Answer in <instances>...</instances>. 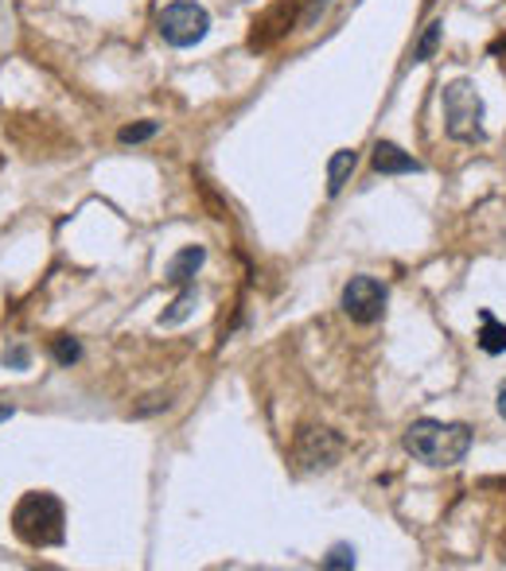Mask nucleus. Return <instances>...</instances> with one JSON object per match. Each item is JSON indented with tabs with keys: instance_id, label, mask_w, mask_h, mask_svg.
Returning <instances> with one entry per match:
<instances>
[{
	"instance_id": "nucleus-20",
	"label": "nucleus",
	"mask_w": 506,
	"mask_h": 571,
	"mask_svg": "<svg viewBox=\"0 0 506 571\" xmlns=\"http://www.w3.org/2000/svg\"><path fill=\"white\" fill-rule=\"evenodd\" d=\"M12 412H16L12 404H0V424H4V420H12Z\"/></svg>"
},
{
	"instance_id": "nucleus-15",
	"label": "nucleus",
	"mask_w": 506,
	"mask_h": 571,
	"mask_svg": "<svg viewBox=\"0 0 506 571\" xmlns=\"http://www.w3.org/2000/svg\"><path fill=\"white\" fill-rule=\"evenodd\" d=\"M156 132H160L156 121H137V125H125V129L117 132V140H121V145H145V140H153Z\"/></svg>"
},
{
	"instance_id": "nucleus-17",
	"label": "nucleus",
	"mask_w": 506,
	"mask_h": 571,
	"mask_svg": "<svg viewBox=\"0 0 506 571\" xmlns=\"http://www.w3.org/2000/svg\"><path fill=\"white\" fill-rule=\"evenodd\" d=\"M28 362H31L28 346L16 343V346H8V351H4V366H8V370H28Z\"/></svg>"
},
{
	"instance_id": "nucleus-5",
	"label": "nucleus",
	"mask_w": 506,
	"mask_h": 571,
	"mask_svg": "<svg viewBox=\"0 0 506 571\" xmlns=\"http://www.w3.org/2000/svg\"><path fill=\"white\" fill-rule=\"evenodd\" d=\"M343 312L354 323H378L386 312V284L374 276H351L343 288Z\"/></svg>"
},
{
	"instance_id": "nucleus-21",
	"label": "nucleus",
	"mask_w": 506,
	"mask_h": 571,
	"mask_svg": "<svg viewBox=\"0 0 506 571\" xmlns=\"http://www.w3.org/2000/svg\"><path fill=\"white\" fill-rule=\"evenodd\" d=\"M432 4H437V0H425V8H432Z\"/></svg>"
},
{
	"instance_id": "nucleus-14",
	"label": "nucleus",
	"mask_w": 506,
	"mask_h": 571,
	"mask_svg": "<svg viewBox=\"0 0 506 571\" xmlns=\"http://www.w3.org/2000/svg\"><path fill=\"white\" fill-rule=\"evenodd\" d=\"M51 358L59 362V366H75V362L82 358V346H78V338L59 335V338L51 343Z\"/></svg>"
},
{
	"instance_id": "nucleus-13",
	"label": "nucleus",
	"mask_w": 506,
	"mask_h": 571,
	"mask_svg": "<svg viewBox=\"0 0 506 571\" xmlns=\"http://www.w3.org/2000/svg\"><path fill=\"white\" fill-rule=\"evenodd\" d=\"M192 312H195V288H179L176 304L160 315V327H179V323H184Z\"/></svg>"
},
{
	"instance_id": "nucleus-10",
	"label": "nucleus",
	"mask_w": 506,
	"mask_h": 571,
	"mask_svg": "<svg viewBox=\"0 0 506 571\" xmlns=\"http://www.w3.org/2000/svg\"><path fill=\"white\" fill-rule=\"evenodd\" d=\"M354 168H359V152L354 148H339L328 160V195H339L347 187V179L354 176Z\"/></svg>"
},
{
	"instance_id": "nucleus-18",
	"label": "nucleus",
	"mask_w": 506,
	"mask_h": 571,
	"mask_svg": "<svg viewBox=\"0 0 506 571\" xmlns=\"http://www.w3.org/2000/svg\"><path fill=\"white\" fill-rule=\"evenodd\" d=\"M328 4H331V0H312V4H308V12H304V23H312L315 16H320V12H323V8H328Z\"/></svg>"
},
{
	"instance_id": "nucleus-4",
	"label": "nucleus",
	"mask_w": 506,
	"mask_h": 571,
	"mask_svg": "<svg viewBox=\"0 0 506 571\" xmlns=\"http://www.w3.org/2000/svg\"><path fill=\"white\" fill-rule=\"evenodd\" d=\"M156 31L168 47H195L207 39L211 31V16L203 4L195 0H172L160 16H156Z\"/></svg>"
},
{
	"instance_id": "nucleus-7",
	"label": "nucleus",
	"mask_w": 506,
	"mask_h": 571,
	"mask_svg": "<svg viewBox=\"0 0 506 571\" xmlns=\"http://www.w3.org/2000/svg\"><path fill=\"white\" fill-rule=\"evenodd\" d=\"M296 8H300V0H281V4H273L265 16H257V20H253V31H250L253 51H265V47H273L284 31H292V23H296Z\"/></svg>"
},
{
	"instance_id": "nucleus-11",
	"label": "nucleus",
	"mask_w": 506,
	"mask_h": 571,
	"mask_svg": "<svg viewBox=\"0 0 506 571\" xmlns=\"http://www.w3.org/2000/svg\"><path fill=\"white\" fill-rule=\"evenodd\" d=\"M479 351L484 354H506V323L495 319L492 312L479 315V335H476Z\"/></svg>"
},
{
	"instance_id": "nucleus-1",
	"label": "nucleus",
	"mask_w": 506,
	"mask_h": 571,
	"mask_svg": "<svg viewBox=\"0 0 506 571\" xmlns=\"http://www.w3.org/2000/svg\"><path fill=\"white\" fill-rule=\"evenodd\" d=\"M471 427L468 424H445V420H413L406 427V451L425 466H456L471 451Z\"/></svg>"
},
{
	"instance_id": "nucleus-19",
	"label": "nucleus",
	"mask_w": 506,
	"mask_h": 571,
	"mask_svg": "<svg viewBox=\"0 0 506 571\" xmlns=\"http://www.w3.org/2000/svg\"><path fill=\"white\" fill-rule=\"evenodd\" d=\"M495 404H499V416L506 420V377H503V385H499V393H495Z\"/></svg>"
},
{
	"instance_id": "nucleus-16",
	"label": "nucleus",
	"mask_w": 506,
	"mask_h": 571,
	"mask_svg": "<svg viewBox=\"0 0 506 571\" xmlns=\"http://www.w3.org/2000/svg\"><path fill=\"white\" fill-rule=\"evenodd\" d=\"M323 568L328 571H343V568H354V549L351 544H335V549L323 557Z\"/></svg>"
},
{
	"instance_id": "nucleus-2",
	"label": "nucleus",
	"mask_w": 506,
	"mask_h": 571,
	"mask_svg": "<svg viewBox=\"0 0 506 571\" xmlns=\"http://www.w3.org/2000/svg\"><path fill=\"white\" fill-rule=\"evenodd\" d=\"M12 533L31 549H55L67 541V513L62 502L47 490H31L16 502L12 510Z\"/></svg>"
},
{
	"instance_id": "nucleus-3",
	"label": "nucleus",
	"mask_w": 506,
	"mask_h": 571,
	"mask_svg": "<svg viewBox=\"0 0 506 571\" xmlns=\"http://www.w3.org/2000/svg\"><path fill=\"white\" fill-rule=\"evenodd\" d=\"M440 106H445V129L453 140H460V145H479V140H487L484 93L476 90L471 78H456V82H448L445 93H440Z\"/></svg>"
},
{
	"instance_id": "nucleus-6",
	"label": "nucleus",
	"mask_w": 506,
	"mask_h": 571,
	"mask_svg": "<svg viewBox=\"0 0 506 571\" xmlns=\"http://www.w3.org/2000/svg\"><path fill=\"white\" fill-rule=\"evenodd\" d=\"M343 459V440L328 427H304L296 440V463L304 471H331Z\"/></svg>"
},
{
	"instance_id": "nucleus-12",
	"label": "nucleus",
	"mask_w": 506,
	"mask_h": 571,
	"mask_svg": "<svg viewBox=\"0 0 506 571\" xmlns=\"http://www.w3.org/2000/svg\"><path fill=\"white\" fill-rule=\"evenodd\" d=\"M440 39H445V20H432L429 28L421 31V39H417V43H413V51H409V59H413V62H429L432 55H437Z\"/></svg>"
},
{
	"instance_id": "nucleus-8",
	"label": "nucleus",
	"mask_w": 506,
	"mask_h": 571,
	"mask_svg": "<svg viewBox=\"0 0 506 571\" xmlns=\"http://www.w3.org/2000/svg\"><path fill=\"white\" fill-rule=\"evenodd\" d=\"M370 168H374L378 176H417L421 160H413V156L393 145V140H378L374 152H370Z\"/></svg>"
},
{
	"instance_id": "nucleus-9",
	"label": "nucleus",
	"mask_w": 506,
	"mask_h": 571,
	"mask_svg": "<svg viewBox=\"0 0 506 571\" xmlns=\"http://www.w3.org/2000/svg\"><path fill=\"white\" fill-rule=\"evenodd\" d=\"M203 260H207V249H203V245H187V249H179L176 257L168 260L164 280H168L172 288H195V273L203 268Z\"/></svg>"
}]
</instances>
